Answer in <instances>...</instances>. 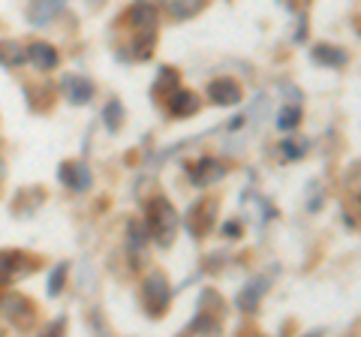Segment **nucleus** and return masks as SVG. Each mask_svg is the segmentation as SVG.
<instances>
[{"mask_svg":"<svg viewBox=\"0 0 361 337\" xmlns=\"http://www.w3.org/2000/svg\"><path fill=\"white\" fill-rule=\"evenodd\" d=\"M180 229V214L166 196H154L148 202V235L160 247H172L175 235Z\"/></svg>","mask_w":361,"mask_h":337,"instance_id":"1","label":"nucleus"},{"mask_svg":"<svg viewBox=\"0 0 361 337\" xmlns=\"http://www.w3.org/2000/svg\"><path fill=\"white\" fill-rule=\"evenodd\" d=\"M223 310H226V301L217 289H205L199 298V317L187 325V334H220L223 331Z\"/></svg>","mask_w":361,"mask_h":337,"instance_id":"2","label":"nucleus"},{"mask_svg":"<svg viewBox=\"0 0 361 337\" xmlns=\"http://www.w3.org/2000/svg\"><path fill=\"white\" fill-rule=\"evenodd\" d=\"M139 298H142V307L148 310V317H163L166 307L172 305V286H169L166 274L154 271V274L142 283Z\"/></svg>","mask_w":361,"mask_h":337,"instance_id":"3","label":"nucleus"},{"mask_svg":"<svg viewBox=\"0 0 361 337\" xmlns=\"http://www.w3.org/2000/svg\"><path fill=\"white\" fill-rule=\"evenodd\" d=\"M0 317L6 322H13L16 329H33L37 307H33V301L25 298L21 292H6V295H0Z\"/></svg>","mask_w":361,"mask_h":337,"instance_id":"4","label":"nucleus"},{"mask_svg":"<svg viewBox=\"0 0 361 337\" xmlns=\"http://www.w3.org/2000/svg\"><path fill=\"white\" fill-rule=\"evenodd\" d=\"M217 211H220V199H199L193 208L184 214V229L193 235V238H205V235L214 229V220H217Z\"/></svg>","mask_w":361,"mask_h":337,"instance_id":"5","label":"nucleus"},{"mask_svg":"<svg viewBox=\"0 0 361 337\" xmlns=\"http://www.w3.org/2000/svg\"><path fill=\"white\" fill-rule=\"evenodd\" d=\"M39 268V259H33L25 250H0V274L6 280H21Z\"/></svg>","mask_w":361,"mask_h":337,"instance_id":"6","label":"nucleus"},{"mask_svg":"<svg viewBox=\"0 0 361 337\" xmlns=\"http://www.w3.org/2000/svg\"><path fill=\"white\" fill-rule=\"evenodd\" d=\"M226 175H229V166L214 160V157H205V160H199L196 166H190V181L196 187H211V184L223 181Z\"/></svg>","mask_w":361,"mask_h":337,"instance_id":"7","label":"nucleus"},{"mask_svg":"<svg viewBox=\"0 0 361 337\" xmlns=\"http://www.w3.org/2000/svg\"><path fill=\"white\" fill-rule=\"evenodd\" d=\"M166 109H169L172 118H193L202 109V97L193 94V91H184V87H175L166 99Z\"/></svg>","mask_w":361,"mask_h":337,"instance_id":"8","label":"nucleus"},{"mask_svg":"<svg viewBox=\"0 0 361 337\" xmlns=\"http://www.w3.org/2000/svg\"><path fill=\"white\" fill-rule=\"evenodd\" d=\"M63 6H66V0H27V18H30V25L45 27L63 13Z\"/></svg>","mask_w":361,"mask_h":337,"instance_id":"9","label":"nucleus"},{"mask_svg":"<svg viewBox=\"0 0 361 337\" xmlns=\"http://www.w3.org/2000/svg\"><path fill=\"white\" fill-rule=\"evenodd\" d=\"M208 97H211V103H217V106H238L244 94H241L238 82H232V78H214L208 85Z\"/></svg>","mask_w":361,"mask_h":337,"instance_id":"10","label":"nucleus"},{"mask_svg":"<svg viewBox=\"0 0 361 337\" xmlns=\"http://www.w3.org/2000/svg\"><path fill=\"white\" fill-rule=\"evenodd\" d=\"M127 18H130V25H133L135 33H157V6L148 4V0L133 4Z\"/></svg>","mask_w":361,"mask_h":337,"instance_id":"11","label":"nucleus"},{"mask_svg":"<svg viewBox=\"0 0 361 337\" xmlns=\"http://www.w3.org/2000/svg\"><path fill=\"white\" fill-rule=\"evenodd\" d=\"M58 178H61V184H66L70 190H75V193H85V190L90 187V168L85 163H63L58 168Z\"/></svg>","mask_w":361,"mask_h":337,"instance_id":"12","label":"nucleus"},{"mask_svg":"<svg viewBox=\"0 0 361 337\" xmlns=\"http://www.w3.org/2000/svg\"><path fill=\"white\" fill-rule=\"evenodd\" d=\"M27 61L37 66V70L49 73V70H54V66L61 63V54H58L54 46H49V42H30L27 46Z\"/></svg>","mask_w":361,"mask_h":337,"instance_id":"13","label":"nucleus"},{"mask_svg":"<svg viewBox=\"0 0 361 337\" xmlns=\"http://www.w3.org/2000/svg\"><path fill=\"white\" fill-rule=\"evenodd\" d=\"M268 280H271V277H256L253 283H247V286L238 292V298H235V305H238V310L253 313V310L259 307V301H262V295L268 292Z\"/></svg>","mask_w":361,"mask_h":337,"instance_id":"14","label":"nucleus"},{"mask_svg":"<svg viewBox=\"0 0 361 337\" xmlns=\"http://www.w3.org/2000/svg\"><path fill=\"white\" fill-rule=\"evenodd\" d=\"M63 87H66V99L75 103V106H85V103L94 99V85H90L85 75H66Z\"/></svg>","mask_w":361,"mask_h":337,"instance_id":"15","label":"nucleus"},{"mask_svg":"<svg viewBox=\"0 0 361 337\" xmlns=\"http://www.w3.org/2000/svg\"><path fill=\"white\" fill-rule=\"evenodd\" d=\"M127 238H130V259H135L133 262V268H139L142 265V259H145V247H148V226H142V223H130L127 226Z\"/></svg>","mask_w":361,"mask_h":337,"instance_id":"16","label":"nucleus"},{"mask_svg":"<svg viewBox=\"0 0 361 337\" xmlns=\"http://www.w3.org/2000/svg\"><path fill=\"white\" fill-rule=\"evenodd\" d=\"M25 61H27V46L13 39H0V66L13 70V66H21Z\"/></svg>","mask_w":361,"mask_h":337,"instance_id":"17","label":"nucleus"},{"mask_svg":"<svg viewBox=\"0 0 361 337\" xmlns=\"http://www.w3.org/2000/svg\"><path fill=\"white\" fill-rule=\"evenodd\" d=\"M169 16L178 18V21H187V18H196L202 9H205V0H163Z\"/></svg>","mask_w":361,"mask_h":337,"instance_id":"18","label":"nucleus"},{"mask_svg":"<svg viewBox=\"0 0 361 337\" xmlns=\"http://www.w3.org/2000/svg\"><path fill=\"white\" fill-rule=\"evenodd\" d=\"M175 87H180L178 73L172 70V66H160V70H157V78H154V99H157V97L169 99V94H172Z\"/></svg>","mask_w":361,"mask_h":337,"instance_id":"19","label":"nucleus"},{"mask_svg":"<svg viewBox=\"0 0 361 337\" xmlns=\"http://www.w3.org/2000/svg\"><path fill=\"white\" fill-rule=\"evenodd\" d=\"M313 61H316V63H325V66H334V70H341V66H343L349 58H346V51L337 49V46H316V49H313Z\"/></svg>","mask_w":361,"mask_h":337,"instance_id":"20","label":"nucleus"},{"mask_svg":"<svg viewBox=\"0 0 361 337\" xmlns=\"http://www.w3.org/2000/svg\"><path fill=\"white\" fill-rule=\"evenodd\" d=\"M103 118H106L109 133H118V130L123 127V118H127V111H123V103H121L118 97H111V99H109V106H106V111H103Z\"/></svg>","mask_w":361,"mask_h":337,"instance_id":"21","label":"nucleus"},{"mask_svg":"<svg viewBox=\"0 0 361 337\" xmlns=\"http://www.w3.org/2000/svg\"><path fill=\"white\" fill-rule=\"evenodd\" d=\"M301 123V109L298 106H283L277 115V127L280 130H295Z\"/></svg>","mask_w":361,"mask_h":337,"instance_id":"22","label":"nucleus"},{"mask_svg":"<svg viewBox=\"0 0 361 337\" xmlns=\"http://www.w3.org/2000/svg\"><path fill=\"white\" fill-rule=\"evenodd\" d=\"M18 199H25V205H21V202H18V205H16V211H18L21 217H27L33 208H37V205H42V199H45V196L39 193V187H37V193H33V190H21V196H18Z\"/></svg>","mask_w":361,"mask_h":337,"instance_id":"23","label":"nucleus"},{"mask_svg":"<svg viewBox=\"0 0 361 337\" xmlns=\"http://www.w3.org/2000/svg\"><path fill=\"white\" fill-rule=\"evenodd\" d=\"M66 271H70V265L66 262H61L58 268L51 271V277H49V295L51 298H58L61 292H63V283H66Z\"/></svg>","mask_w":361,"mask_h":337,"instance_id":"24","label":"nucleus"},{"mask_svg":"<svg viewBox=\"0 0 361 337\" xmlns=\"http://www.w3.org/2000/svg\"><path fill=\"white\" fill-rule=\"evenodd\" d=\"M280 151H283L286 160H301V157L307 154V142L304 139H286V142H280Z\"/></svg>","mask_w":361,"mask_h":337,"instance_id":"25","label":"nucleus"},{"mask_svg":"<svg viewBox=\"0 0 361 337\" xmlns=\"http://www.w3.org/2000/svg\"><path fill=\"white\" fill-rule=\"evenodd\" d=\"M346 184H349V187H353V190H355V193L361 196V163H358V166L353 168V172H349V175H346Z\"/></svg>","mask_w":361,"mask_h":337,"instance_id":"26","label":"nucleus"},{"mask_svg":"<svg viewBox=\"0 0 361 337\" xmlns=\"http://www.w3.org/2000/svg\"><path fill=\"white\" fill-rule=\"evenodd\" d=\"M241 232H244V229H241V223H235V220L223 226V235H226V238H232V241H238V238H241Z\"/></svg>","mask_w":361,"mask_h":337,"instance_id":"27","label":"nucleus"},{"mask_svg":"<svg viewBox=\"0 0 361 337\" xmlns=\"http://www.w3.org/2000/svg\"><path fill=\"white\" fill-rule=\"evenodd\" d=\"M63 325H66V319L61 317V319H54L51 325H49V329H45V334H58V331H63Z\"/></svg>","mask_w":361,"mask_h":337,"instance_id":"28","label":"nucleus"},{"mask_svg":"<svg viewBox=\"0 0 361 337\" xmlns=\"http://www.w3.org/2000/svg\"><path fill=\"white\" fill-rule=\"evenodd\" d=\"M0 178H4V163H0Z\"/></svg>","mask_w":361,"mask_h":337,"instance_id":"29","label":"nucleus"},{"mask_svg":"<svg viewBox=\"0 0 361 337\" xmlns=\"http://www.w3.org/2000/svg\"><path fill=\"white\" fill-rule=\"evenodd\" d=\"M94 4H99V0H94Z\"/></svg>","mask_w":361,"mask_h":337,"instance_id":"30","label":"nucleus"}]
</instances>
